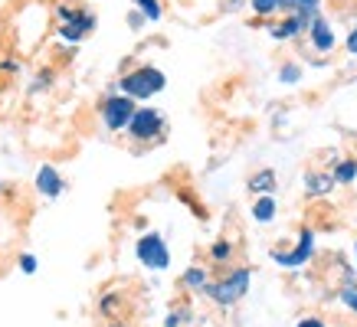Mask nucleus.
<instances>
[{
  "label": "nucleus",
  "mask_w": 357,
  "mask_h": 327,
  "mask_svg": "<svg viewBox=\"0 0 357 327\" xmlns=\"http://www.w3.org/2000/svg\"><path fill=\"white\" fill-rule=\"evenodd\" d=\"M56 40H63L66 46H79L96 33L98 20L96 13L79 7V3H56Z\"/></svg>",
  "instance_id": "1"
},
{
  "label": "nucleus",
  "mask_w": 357,
  "mask_h": 327,
  "mask_svg": "<svg viewBox=\"0 0 357 327\" xmlns=\"http://www.w3.org/2000/svg\"><path fill=\"white\" fill-rule=\"evenodd\" d=\"M164 88H167V76L158 65H138L119 79V92L128 95L131 102H148V98L161 95Z\"/></svg>",
  "instance_id": "2"
},
{
  "label": "nucleus",
  "mask_w": 357,
  "mask_h": 327,
  "mask_svg": "<svg viewBox=\"0 0 357 327\" xmlns=\"http://www.w3.org/2000/svg\"><path fill=\"white\" fill-rule=\"evenodd\" d=\"M125 131H128L131 141L151 144V141H158V138H161L164 131H167V118H164V111L154 109V105H138Z\"/></svg>",
  "instance_id": "3"
},
{
  "label": "nucleus",
  "mask_w": 357,
  "mask_h": 327,
  "mask_svg": "<svg viewBox=\"0 0 357 327\" xmlns=\"http://www.w3.org/2000/svg\"><path fill=\"white\" fill-rule=\"evenodd\" d=\"M249 282H252V272H249V269H233L227 278H220V282H206L204 292L210 294V301L229 308V305H236L239 298L249 292Z\"/></svg>",
  "instance_id": "4"
},
{
  "label": "nucleus",
  "mask_w": 357,
  "mask_h": 327,
  "mask_svg": "<svg viewBox=\"0 0 357 327\" xmlns=\"http://www.w3.org/2000/svg\"><path fill=\"white\" fill-rule=\"evenodd\" d=\"M135 109H138V102H131V98L121 95V92H112V95H105L102 102H98V118H102L105 131L119 134V131L128 128Z\"/></svg>",
  "instance_id": "5"
},
{
  "label": "nucleus",
  "mask_w": 357,
  "mask_h": 327,
  "mask_svg": "<svg viewBox=\"0 0 357 327\" xmlns=\"http://www.w3.org/2000/svg\"><path fill=\"white\" fill-rule=\"evenodd\" d=\"M135 255L144 269H151V272H164V269H171V249H167V242H164L161 232H144L138 242H135Z\"/></svg>",
  "instance_id": "6"
},
{
  "label": "nucleus",
  "mask_w": 357,
  "mask_h": 327,
  "mask_svg": "<svg viewBox=\"0 0 357 327\" xmlns=\"http://www.w3.org/2000/svg\"><path fill=\"white\" fill-rule=\"evenodd\" d=\"M312 17H314V13L298 10V7H295V10L289 13L285 20L272 23V26H269V36H272V40H279V43H282V40H295L298 33H308V23H312Z\"/></svg>",
  "instance_id": "7"
},
{
  "label": "nucleus",
  "mask_w": 357,
  "mask_h": 327,
  "mask_svg": "<svg viewBox=\"0 0 357 327\" xmlns=\"http://www.w3.org/2000/svg\"><path fill=\"white\" fill-rule=\"evenodd\" d=\"M312 252H314V236H312V229H305L292 252H272V259L279 262V265H285V269H302L305 262L312 259Z\"/></svg>",
  "instance_id": "8"
},
{
  "label": "nucleus",
  "mask_w": 357,
  "mask_h": 327,
  "mask_svg": "<svg viewBox=\"0 0 357 327\" xmlns=\"http://www.w3.org/2000/svg\"><path fill=\"white\" fill-rule=\"evenodd\" d=\"M33 186H36V193L40 196L56 200V196H63L66 180H63V174L56 170L53 164H40V170H36V177H33Z\"/></svg>",
  "instance_id": "9"
},
{
  "label": "nucleus",
  "mask_w": 357,
  "mask_h": 327,
  "mask_svg": "<svg viewBox=\"0 0 357 327\" xmlns=\"http://www.w3.org/2000/svg\"><path fill=\"white\" fill-rule=\"evenodd\" d=\"M308 33H312V46L318 53H331V49H335V30H331L328 17L314 13L312 23H308Z\"/></svg>",
  "instance_id": "10"
},
{
  "label": "nucleus",
  "mask_w": 357,
  "mask_h": 327,
  "mask_svg": "<svg viewBox=\"0 0 357 327\" xmlns=\"http://www.w3.org/2000/svg\"><path fill=\"white\" fill-rule=\"evenodd\" d=\"M246 186H249V193H256V196H266V193H272L275 186H279V180H275V170H256V174L246 180Z\"/></svg>",
  "instance_id": "11"
},
{
  "label": "nucleus",
  "mask_w": 357,
  "mask_h": 327,
  "mask_svg": "<svg viewBox=\"0 0 357 327\" xmlns=\"http://www.w3.org/2000/svg\"><path fill=\"white\" fill-rule=\"evenodd\" d=\"M298 0H249V7L256 17H275V13H285V10H295Z\"/></svg>",
  "instance_id": "12"
},
{
  "label": "nucleus",
  "mask_w": 357,
  "mask_h": 327,
  "mask_svg": "<svg viewBox=\"0 0 357 327\" xmlns=\"http://www.w3.org/2000/svg\"><path fill=\"white\" fill-rule=\"evenodd\" d=\"M252 219H256V223H272V219H275V196L272 193L256 196V203H252Z\"/></svg>",
  "instance_id": "13"
},
{
  "label": "nucleus",
  "mask_w": 357,
  "mask_h": 327,
  "mask_svg": "<svg viewBox=\"0 0 357 327\" xmlns=\"http://www.w3.org/2000/svg\"><path fill=\"white\" fill-rule=\"evenodd\" d=\"M305 184H308V193L312 196H328L335 190V177L331 174H308L305 177Z\"/></svg>",
  "instance_id": "14"
},
{
  "label": "nucleus",
  "mask_w": 357,
  "mask_h": 327,
  "mask_svg": "<svg viewBox=\"0 0 357 327\" xmlns=\"http://www.w3.org/2000/svg\"><path fill=\"white\" fill-rule=\"evenodd\" d=\"M135 3V10L144 17L148 23H158L164 17V7H161V0H131Z\"/></svg>",
  "instance_id": "15"
},
{
  "label": "nucleus",
  "mask_w": 357,
  "mask_h": 327,
  "mask_svg": "<svg viewBox=\"0 0 357 327\" xmlns=\"http://www.w3.org/2000/svg\"><path fill=\"white\" fill-rule=\"evenodd\" d=\"M181 285H184V288H190V292H204V288H206V269H200V265L187 269L184 278H181Z\"/></svg>",
  "instance_id": "16"
},
{
  "label": "nucleus",
  "mask_w": 357,
  "mask_h": 327,
  "mask_svg": "<svg viewBox=\"0 0 357 327\" xmlns=\"http://www.w3.org/2000/svg\"><path fill=\"white\" fill-rule=\"evenodd\" d=\"M331 177H335V184H351V180L357 177V164L354 161H341Z\"/></svg>",
  "instance_id": "17"
},
{
  "label": "nucleus",
  "mask_w": 357,
  "mask_h": 327,
  "mask_svg": "<svg viewBox=\"0 0 357 327\" xmlns=\"http://www.w3.org/2000/svg\"><path fill=\"white\" fill-rule=\"evenodd\" d=\"M187 321H190V308H174L167 321H164V327H184Z\"/></svg>",
  "instance_id": "18"
},
{
  "label": "nucleus",
  "mask_w": 357,
  "mask_h": 327,
  "mask_svg": "<svg viewBox=\"0 0 357 327\" xmlns=\"http://www.w3.org/2000/svg\"><path fill=\"white\" fill-rule=\"evenodd\" d=\"M229 255H233V246H229L227 239H220V242H213V246H210V259H213V262H227Z\"/></svg>",
  "instance_id": "19"
},
{
  "label": "nucleus",
  "mask_w": 357,
  "mask_h": 327,
  "mask_svg": "<svg viewBox=\"0 0 357 327\" xmlns=\"http://www.w3.org/2000/svg\"><path fill=\"white\" fill-rule=\"evenodd\" d=\"M279 79L285 82V86H295V82L302 79V69H298L295 63H285V65H282V72H279Z\"/></svg>",
  "instance_id": "20"
},
{
  "label": "nucleus",
  "mask_w": 357,
  "mask_h": 327,
  "mask_svg": "<svg viewBox=\"0 0 357 327\" xmlns=\"http://www.w3.org/2000/svg\"><path fill=\"white\" fill-rule=\"evenodd\" d=\"M341 301H344L351 311H357V285H344V288H341Z\"/></svg>",
  "instance_id": "21"
},
{
  "label": "nucleus",
  "mask_w": 357,
  "mask_h": 327,
  "mask_svg": "<svg viewBox=\"0 0 357 327\" xmlns=\"http://www.w3.org/2000/svg\"><path fill=\"white\" fill-rule=\"evenodd\" d=\"M50 82H53V72H50V69H43L40 76L33 79V92H43V88H50Z\"/></svg>",
  "instance_id": "22"
},
{
  "label": "nucleus",
  "mask_w": 357,
  "mask_h": 327,
  "mask_svg": "<svg viewBox=\"0 0 357 327\" xmlns=\"http://www.w3.org/2000/svg\"><path fill=\"white\" fill-rule=\"evenodd\" d=\"M36 265H40V262H36V255H30V252H26V255H20V272L23 275H33V272H36Z\"/></svg>",
  "instance_id": "23"
},
{
  "label": "nucleus",
  "mask_w": 357,
  "mask_h": 327,
  "mask_svg": "<svg viewBox=\"0 0 357 327\" xmlns=\"http://www.w3.org/2000/svg\"><path fill=\"white\" fill-rule=\"evenodd\" d=\"M220 7L227 13H236V10H243L246 7V0H220Z\"/></svg>",
  "instance_id": "24"
},
{
  "label": "nucleus",
  "mask_w": 357,
  "mask_h": 327,
  "mask_svg": "<svg viewBox=\"0 0 357 327\" xmlns=\"http://www.w3.org/2000/svg\"><path fill=\"white\" fill-rule=\"evenodd\" d=\"M144 23H148V20H144V17H141L138 10H131V13H128V26H131V30H141Z\"/></svg>",
  "instance_id": "25"
},
{
  "label": "nucleus",
  "mask_w": 357,
  "mask_h": 327,
  "mask_svg": "<svg viewBox=\"0 0 357 327\" xmlns=\"http://www.w3.org/2000/svg\"><path fill=\"white\" fill-rule=\"evenodd\" d=\"M318 3H321V0H298L295 7H298V10H308V13H318Z\"/></svg>",
  "instance_id": "26"
},
{
  "label": "nucleus",
  "mask_w": 357,
  "mask_h": 327,
  "mask_svg": "<svg viewBox=\"0 0 357 327\" xmlns=\"http://www.w3.org/2000/svg\"><path fill=\"white\" fill-rule=\"evenodd\" d=\"M298 327H325L318 317H305V321H298Z\"/></svg>",
  "instance_id": "27"
},
{
  "label": "nucleus",
  "mask_w": 357,
  "mask_h": 327,
  "mask_svg": "<svg viewBox=\"0 0 357 327\" xmlns=\"http://www.w3.org/2000/svg\"><path fill=\"white\" fill-rule=\"evenodd\" d=\"M347 49H351V53L357 56V26H354V33H351V36H347Z\"/></svg>",
  "instance_id": "28"
}]
</instances>
